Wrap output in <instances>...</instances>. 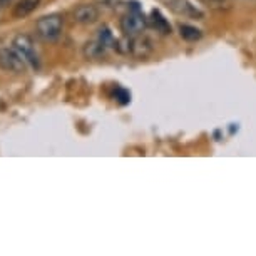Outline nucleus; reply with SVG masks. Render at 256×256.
<instances>
[{"label":"nucleus","instance_id":"obj_1","mask_svg":"<svg viewBox=\"0 0 256 256\" xmlns=\"http://www.w3.org/2000/svg\"><path fill=\"white\" fill-rule=\"evenodd\" d=\"M148 18L144 17L142 7L138 0H129L128 12L120 18V30L128 37H138L146 30Z\"/></svg>","mask_w":256,"mask_h":256},{"label":"nucleus","instance_id":"obj_2","mask_svg":"<svg viewBox=\"0 0 256 256\" xmlns=\"http://www.w3.org/2000/svg\"><path fill=\"white\" fill-rule=\"evenodd\" d=\"M62 27H64V17L60 14L44 16L36 22V32L44 42H56L60 37Z\"/></svg>","mask_w":256,"mask_h":256},{"label":"nucleus","instance_id":"obj_3","mask_svg":"<svg viewBox=\"0 0 256 256\" xmlns=\"http://www.w3.org/2000/svg\"><path fill=\"white\" fill-rule=\"evenodd\" d=\"M0 69L10 74H24L27 69V62L18 52L10 47H0Z\"/></svg>","mask_w":256,"mask_h":256},{"label":"nucleus","instance_id":"obj_4","mask_svg":"<svg viewBox=\"0 0 256 256\" xmlns=\"http://www.w3.org/2000/svg\"><path fill=\"white\" fill-rule=\"evenodd\" d=\"M12 47L24 57V60H26L27 64H30L32 67H36V69L40 67V60H38L36 46H34V40L28 36H26V34L16 36L12 40Z\"/></svg>","mask_w":256,"mask_h":256},{"label":"nucleus","instance_id":"obj_5","mask_svg":"<svg viewBox=\"0 0 256 256\" xmlns=\"http://www.w3.org/2000/svg\"><path fill=\"white\" fill-rule=\"evenodd\" d=\"M166 6L169 7V10L178 14V16L202 18V12L196 6H192L190 0H166Z\"/></svg>","mask_w":256,"mask_h":256},{"label":"nucleus","instance_id":"obj_6","mask_svg":"<svg viewBox=\"0 0 256 256\" xmlns=\"http://www.w3.org/2000/svg\"><path fill=\"white\" fill-rule=\"evenodd\" d=\"M72 17L80 26H90L99 18V8L96 6H90V4H82L72 12Z\"/></svg>","mask_w":256,"mask_h":256},{"label":"nucleus","instance_id":"obj_7","mask_svg":"<svg viewBox=\"0 0 256 256\" xmlns=\"http://www.w3.org/2000/svg\"><path fill=\"white\" fill-rule=\"evenodd\" d=\"M148 24L156 32L161 34V36H169V34H171V24L166 20V17H164L161 14V10H158V8L151 10V16H149V18H148Z\"/></svg>","mask_w":256,"mask_h":256},{"label":"nucleus","instance_id":"obj_8","mask_svg":"<svg viewBox=\"0 0 256 256\" xmlns=\"http://www.w3.org/2000/svg\"><path fill=\"white\" fill-rule=\"evenodd\" d=\"M152 52V42L148 37H132V47H131V54L136 57H146Z\"/></svg>","mask_w":256,"mask_h":256},{"label":"nucleus","instance_id":"obj_9","mask_svg":"<svg viewBox=\"0 0 256 256\" xmlns=\"http://www.w3.org/2000/svg\"><path fill=\"white\" fill-rule=\"evenodd\" d=\"M40 2L42 0H18L16 8H14V17L24 18V17L30 16V14L40 6Z\"/></svg>","mask_w":256,"mask_h":256},{"label":"nucleus","instance_id":"obj_10","mask_svg":"<svg viewBox=\"0 0 256 256\" xmlns=\"http://www.w3.org/2000/svg\"><path fill=\"white\" fill-rule=\"evenodd\" d=\"M106 49H108V47H106L99 38H96V40H90L84 46V56L88 57V59H99V57H102L106 54Z\"/></svg>","mask_w":256,"mask_h":256},{"label":"nucleus","instance_id":"obj_11","mask_svg":"<svg viewBox=\"0 0 256 256\" xmlns=\"http://www.w3.org/2000/svg\"><path fill=\"white\" fill-rule=\"evenodd\" d=\"M180 36H181V38H184V40H188V42H196L202 37V32L198 27L190 26V24H181Z\"/></svg>","mask_w":256,"mask_h":256},{"label":"nucleus","instance_id":"obj_12","mask_svg":"<svg viewBox=\"0 0 256 256\" xmlns=\"http://www.w3.org/2000/svg\"><path fill=\"white\" fill-rule=\"evenodd\" d=\"M98 38L106 47H116V42H118V38L112 36V32H110V28L108 26H102L98 30Z\"/></svg>","mask_w":256,"mask_h":256},{"label":"nucleus","instance_id":"obj_13","mask_svg":"<svg viewBox=\"0 0 256 256\" xmlns=\"http://www.w3.org/2000/svg\"><path fill=\"white\" fill-rule=\"evenodd\" d=\"M112 98H114V100H118L120 106H126V104L131 102V92L124 88H116L112 92Z\"/></svg>","mask_w":256,"mask_h":256},{"label":"nucleus","instance_id":"obj_14","mask_svg":"<svg viewBox=\"0 0 256 256\" xmlns=\"http://www.w3.org/2000/svg\"><path fill=\"white\" fill-rule=\"evenodd\" d=\"M98 2L102 4L104 7H109V8H116L119 4V0H98Z\"/></svg>","mask_w":256,"mask_h":256},{"label":"nucleus","instance_id":"obj_15","mask_svg":"<svg viewBox=\"0 0 256 256\" xmlns=\"http://www.w3.org/2000/svg\"><path fill=\"white\" fill-rule=\"evenodd\" d=\"M14 0H0V7H7V6H12Z\"/></svg>","mask_w":256,"mask_h":256},{"label":"nucleus","instance_id":"obj_16","mask_svg":"<svg viewBox=\"0 0 256 256\" xmlns=\"http://www.w3.org/2000/svg\"><path fill=\"white\" fill-rule=\"evenodd\" d=\"M231 128H230V134H234V132H238V124H230Z\"/></svg>","mask_w":256,"mask_h":256},{"label":"nucleus","instance_id":"obj_17","mask_svg":"<svg viewBox=\"0 0 256 256\" xmlns=\"http://www.w3.org/2000/svg\"><path fill=\"white\" fill-rule=\"evenodd\" d=\"M210 2H223V0H210Z\"/></svg>","mask_w":256,"mask_h":256}]
</instances>
